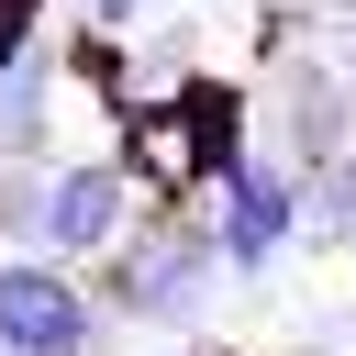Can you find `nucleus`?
Returning a JSON list of instances; mask_svg holds the SVG:
<instances>
[{"label":"nucleus","instance_id":"nucleus-1","mask_svg":"<svg viewBox=\"0 0 356 356\" xmlns=\"http://www.w3.org/2000/svg\"><path fill=\"white\" fill-rule=\"evenodd\" d=\"M0 345L11 356H78L89 345V300L56 267H0Z\"/></svg>","mask_w":356,"mask_h":356},{"label":"nucleus","instance_id":"nucleus-2","mask_svg":"<svg viewBox=\"0 0 356 356\" xmlns=\"http://www.w3.org/2000/svg\"><path fill=\"white\" fill-rule=\"evenodd\" d=\"M111 222H122V178H111V167H67V178H56V200H44L56 256H89Z\"/></svg>","mask_w":356,"mask_h":356},{"label":"nucleus","instance_id":"nucleus-3","mask_svg":"<svg viewBox=\"0 0 356 356\" xmlns=\"http://www.w3.org/2000/svg\"><path fill=\"white\" fill-rule=\"evenodd\" d=\"M278 234H289V189H278L267 167H234V200H222V256H245V267H256Z\"/></svg>","mask_w":356,"mask_h":356},{"label":"nucleus","instance_id":"nucleus-4","mask_svg":"<svg viewBox=\"0 0 356 356\" xmlns=\"http://www.w3.org/2000/svg\"><path fill=\"white\" fill-rule=\"evenodd\" d=\"M100 11H111V22H122V11H145V0H100Z\"/></svg>","mask_w":356,"mask_h":356}]
</instances>
